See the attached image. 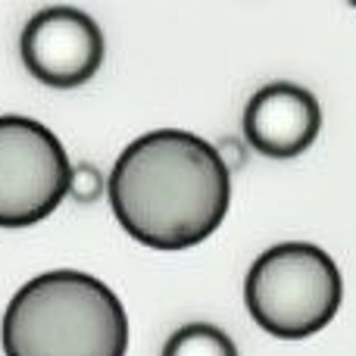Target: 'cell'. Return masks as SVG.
I'll use <instances>...</instances> for the list:
<instances>
[{
	"instance_id": "obj_1",
	"label": "cell",
	"mask_w": 356,
	"mask_h": 356,
	"mask_svg": "<svg viewBox=\"0 0 356 356\" xmlns=\"http://www.w3.org/2000/svg\"><path fill=\"white\" fill-rule=\"evenodd\" d=\"M106 194L119 225L138 244L188 250L222 225L232 203V172L209 141L160 129L119 154Z\"/></svg>"
},
{
	"instance_id": "obj_2",
	"label": "cell",
	"mask_w": 356,
	"mask_h": 356,
	"mask_svg": "<svg viewBox=\"0 0 356 356\" xmlns=\"http://www.w3.org/2000/svg\"><path fill=\"white\" fill-rule=\"evenodd\" d=\"M0 338L6 356H125L129 316L100 278L56 269L16 291Z\"/></svg>"
},
{
	"instance_id": "obj_3",
	"label": "cell",
	"mask_w": 356,
	"mask_h": 356,
	"mask_svg": "<svg viewBox=\"0 0 356 356\" xmlns=\"http://www.w3.org/2000/svg\"><path fill=\"white\" fill-rule=\"evenodd\" d=\"M253 322L282 341H300L332 325L344 300V275L328 250L288 241L253 259L244 282Z\"/></svg>"
},
{
	"instance_id": "obj_4",
	"label": "cell",
	"mask_w": 356,
	"mask_h": 356,
	"mask_svg": "<svg viewBox=\"0 0 356 356\" xmlns=\"http://www.w3.org/2000/svg\"><path fill=\"white\" fill-rule=\"evenodd\" d=\"M60 138L29 116H0V228L44 222L69 188Z\"/></svg>"
},
{
	"instance_id": "obj_5",
	"label": "cell",
	"mask_w": 356,
	"mask_h": 356,
	"mask_svg": "<svg viewBox=\"0 0 356 356\" xmlns=\"http://www.w3.org/2000/svg\"><path fill=\"white\" fill-rule=\"evenodd\" d=\"M22 63L50 88H79L97 75L104 63V31L75 6H47L22 29Z\"/></svg>"
},
{
	"instance_id": "obj_6",
	"label": "cell",
	"mask_w": 356,
	"mask_h": 356,
	"mask_svg": "<svg viewBox=\"0 0 356 356\" xmlns=\"http://www.w3.org/2000/svg\"><path fill=\"white\" fill-rule=\"evenodd\" d=\"M322 131V106L294 81L259 88L244 110V138L253 150L272 160H291L313 147Z\"/></svg>"
},
{
	"instance_id": "obj_7",
	"label": "cell",
	"mask_w": 356,
	"mask_h": 356,
	"mask_svg": "<svg viewBox=\"0 0 356 356\" xmlns=\"http://www.w3.org/2000/svg\"><path fill=\"white\" fill-rule=\"evenodd\" d=\"M163 356H238L234 341L209 322H191L172 332L163 347Z\"/></svg>"
},
{
	"instance_id": "obj_8",
	"label": "cell",
	"mask_w": 356,
	"mask_h": 356,
	"mask_svg": "<svg viewBox=\"0 0 356 356\" xmlns=\"http://www.w3.org/2000/svg\"><path fill=\"white\" fill-rule=\"evenodd\" d=\"M106 194V178L94 163H79L69 169V188L66 197H72L75 203H94Z\"/></svg>"
}]
</instances>
